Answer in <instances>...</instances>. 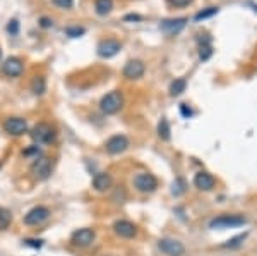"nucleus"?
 Wrapping results in <instances>:
<instances>
[{"label":"nucleus","instance_id":"nucleus-37","mask_svg":"<svg viewBox=\"0 0 257 256\" xmlns=\"http://www.w3.org/2000/svg\"><path fill=\"white\" fill-rule=\"evenodd\" d=\"M108 256H111V254H108Z\"/></svg>","mask_w":257,"mask_h":256},{"label":"nucleus","instance_id":"nucleus-22","mask_svg":"<svg viewBox=\"0 0 257 256\" xmlns=\"http://www.w3.org/2000/svg\"><path fill=\"white\" fill-rule=\"evenodd\" d=\"M213 55V47H211V41L206 40L199 45V59L201 60H208L209 57Z\"/></svg>","mask_w":257,"mask_h":256},{"label":"nucleus","instance_id":"nucleus-21","mask_svg":"<svg viewBox=\"0 0 257 256\" xmlns=\"http://www.w3.org/2000/svg\"><path fill=\"white\" fill-rule=\"evenodd\" d=\"M172 129H170V124H168V121L167 119H161L160 121V124H158V136L163 141H168L170 138H172Z\"/></svg>","mask_w":257,"mask_h":256},{"label":"nucleus","instance_id":"nucleus-20","mask_svg":"<svg viewBox=\"0 0 257 256\" xmlns=\"http://www.w3.org/2000/svg\"><path fill=\"white\" fill-rule=\"evenodd\" d=\"M31 92L35 95H43L47 92V81L43 76H36L31 82Z\"/></svg>","mask_w":257,"mask_h":256},{"label":"nucleus","instance_id":"nucleus-7","mask_svg":"<svg viewBox=\"0 0 257 256\" xmlns=\"http://www.w3.org/2000/svg\"><path fill=\"white\" fill-rule=\"evenodd\" d=\"M94 237H96L94 230L84 227V229H77L76 232L70 236V242H72L74 246H77V247H88V246L93 244Z\"/></svg>","mask_w":257,"mask_h":256},{"label":"nucleus","instance_id":"nucleus-6","mask_svg":"<svg viewBox=\"0 0 257 256\" xmlns=\"http://www.w3.org/2000/svg\"><path fill=\"white\" fill-rule=\"evenodd\" d=\"M158 249L167 256H184L185 254V246L180 241L172 237H163L158 241Z\"/></svg>","mask_w":257,"mask_h":256},{"label":"nucleus","instance_id":"nucleus-29","mask_svg":"<svg viewBox=\"0 0 257 256\" xmlns=\"http://www.w3.org/2000/svg\"><path fill=\"white\" fill-rule=\"evenodd\" d=\"M24 244L30 246V247H35V249H40L41 246H43V239H24Z\"/></svg>","mask_w":257,"mask_h":256},{"label":"nucleus","instance_id":"nucleus-26","mask_svg":"<svg viewBox=\"0 0 257 256\" xmlns=\"http://www.w3.org/2000/svg\"><path fill=\"white\" fill-rule=\"evenodd\" d=\"M84 28H79V26H70L65 30V35L69 36V38H79V36L84 35Z\"/></svg>","mask_w":257,"mask_h":256},{"label":"nucleus","instance_id":"nucleus-34","mask_svg":"<svg viewBox=\"0 0 257 256\" xmlns=\"http://www.w3.org/2000/svg\"><path fill=\"white\" fill-rule=\"evenodd\" d=\"M40 24H41V28H52V19H48V18H41L40 19Z\"/></svg>","mask_w":257,"mask_h":256},{"label":"nucleus","instance_id":"nucleus-33","mask_svg":"<svg viewBox=\"0 0 257 256\" xmlns=\"http://www.w3.org/2000/svg\"><path fill=\"white\" fill-rule=\"evenodd\" d=\"M180 112H182V115H184V117L185 119H189V117H192V109H190V107L189 105H185V103H184V105H180Z\"/></svg>","mask_w":257,"mask_h":256},{"label":"nucleus","instance_id":"nucleus-27","mask_svg":"<svg viewBox=\"0 0 257 256\" xmlns=\"http://www.w3.org/2000/svg\"><path fill=\"white\" fill-rule=\"evenodd\" d=\"M23 155L24 156H33V158H40L41 156V150H40V146L38 144H33V146H30V148H26V150L23 151Z\"/></svg>","mask_w":257,"mask_h":256},{"label":"nucleus","instance_id":"nucleus-24","mask_svg":"<svg viewBox=\"0 0 257 256\" xmlns=\"http://www.w3.org/2000/svg\"><path fill=\"white\" fill-rule=\"evenodd\" d=\"M245 237H247V232L238 234V236H235L233 239H228L226 244H223V247H230V249H235V247L242 246V242L245 241Z\"/></svg>","mask_w":257,"mask_h":256},{"label":"nucleus","instance_id":"nucleus-17","mask_svg":"<svg viewBox=\"0 0 257 256\" xmlns=\"http://www.w3.org/2000/svg\"><path fill=\"white\" fill-rule=\"evenodd\" d=\"M93 188L96 189L98 193L108 191L111 188V176L106 174V172H98V174L93 177Z\"/></svg>","mask_w":257,"mask_h":256},{"label":"nucleus","instance_id":"nucleus-14","mask_svg":"<svg viewBox=\"0 0 257 256\" xmlns=\"http://www.w3.org/2000/svg\"><path fill=\"white\" fill-rule=\"evenodd\" d=\"M194 186H196L199 191H211V189H214V186H216V179H214L209 172L201 170L194 176Z\"/></svg>","mask_w":257,"mask_h":256},{"label":"nucleus","instance_id":"nucleus-31","mask_svg":"<svg viewBox=\"0 0 257 256\" xmlns=\"http://www.w3.org/2000/svg\"><path fill=\"white\" fill-rule=\"evenodd\" d=\"M7 31L11 33V35H18L19 33V23L16 19H12L9 24H7Z\"/></svg>","mask_w":257,"mask_h":256},{"label":"nucleus","instance_id":"nucleus-11","mask_svg":"<svg viewBox=\"0 0 257 256\" xmlns=\"http://www.w3.org/2000/svg\"><path fill=\"white\" fill-rule=\"evenodd\" d=\"M113 232L122 239H132L138 236V227L128 220H117L113 224Z\"/></svg>","mask_w":257,"mask_h":256},{"label":"nucleus","instance_id":"nucleus-23","mask_svg":"<svg viewBox=\"0 0 257 256\" xmlns=\"http://www.w3.org/2000/svg\"><path fill=\"white\" fill-rule=\"evenodd\" d=\"M185 189H187L185 181L182 179V177H177V179L173 181V184H172V195L173 196H182L185 193Z\"/></svg>","mask_w":257,"mask_h":256},{"label":"nucleus","instance_id":"nucleus-3","mask_svg":"<svg viewBox=\"0 0 257 256\" xmlns=\"http://www.w3.org/2000/svg\"><path fill=\"white\" fill-rule=\"evenodd\" d=\"M30 134H31V139L36 144H48V143L55 141V136H57L55 129H53V127L47 122L36 124V126L31 129Z\"/></svg>","mask_w":257,"mask_h":256},{"label":"nucleus","instance_id":"nucleus-19","mask_svg":"<svg viewBox=\"0 0 257 256\" xmlns=\"http://www.w3.org/2000/svg\"><path fill=\"white\" fill-rule=\"evenodd\" d=\"M94 9H96L99 16H106L113 9V0H96L94 2Z\"/></svg>","mask_w":257,"mask_h":256},{"label":"nucleus","instance_id":"nucleus-18","mask_svg":"<svg viewBox=\"0 0 257 256\" xmlns=\"http://www.w3.org/2000/svg\"><path fill=\"white\" fill-rule=\"evenodd\" d=\"M185 88H187V81L184 77H178V79H175L170 84V95L172 97H180L185 92Z\"/></svg>","mask_w":257,"mask_h":256},{"label":"nucleus","instance_id":"nucleus-16","mask_svg":"<svg viewBox=\"0 0 257 256\" xmlns=\"http://www.w3.org/2000/svg\"><path fill=\"white\" fill-rule=\"evenodd\" d=\"M144 71H146V67H144L143 60H128L123 67V76L127 79H139V77H143Z\"/></svg>","mask_w":257,"mask_h":256},{"label":"nucleus","instance_id":"nucleus-25","mask_svg":"<svg viewBox=\"0 0 257 256\" xmlns=\"http://www.w3.org/2000/svg\"><path fill=\"white\" fill-rule=\"evenodd\" d=\"M11 220H12L11 213L7 212L6 208H2V206H0V230L7 229V227L11 225Z\"/></svg>","mask_w":257,"mask_h":256},{"label":"nucleus","instance_id":"nucleus-15","mask_svg":"<svg viewBox=\"0 0 257 256\" xmlns=\"http://www.w3.org/2000/svg\"><path fill=\"white\" fill-rule=\"evenodd\" d=\"M23 71H24L23 60L18 59V57H9V59L2 64V72L9 77H18L23 74Z\"/></svg>","mask_w":257,"mask_h":256},{"label":"nucleus","instance_id":"nucleus-35","mask_svg":"<svg viewBox=\"0 0 257 256\" xmlns=\"http://www.w3.org/2000/svg\"><path fill=\"white\" fill-rule=\"evenodd\" d=\"M132 19L138 21V19H141V18H139V16H127V18H125V21H132Z\"/></svg>","mask_w":257,"mask_h":256},{"label":"nucleus","instance_id":"nucleus-9","mask_svg":"<svg viewBox=\"0 0 257 256\" xmlns=\"http://www.w3.org/2000/svg\"><path fill=\"white\" fill-rule=\"evenodd\" d=\"M105 148H106V151H108L110 155H120V153H123V151H125L127 148H128L127 136H123V134L111 136L108 141H106Z\"/></svg>","mask_w":257,"mask_h":256},{"label":"nucleus","instance_id":"nucleus-28","mask_svg":"<svg viewBox=\"0 0 257 256\" xmlns=\"http://www.w3.org/2000/svg\"><path fill=\"white\" fill-rule=\"evenodd\" d=\"M218 12V7H209L208 11H202V12H199V14L196 16V19L197 21H201V19H206V18H209V16H214Z\"/></svg>","mask_w":257,"mask_h":256},{"label":"nucleus","instance_id":"nucleus-32","mask_svg":"<svg viewBox=\"0 0 257 256\" xmlns=\"http://www.w3.org/2000/svg\"><path fill=\"white\" fill-rule=\"evenodd\" d=\"M168 4L173 7H185L189 4H192V0H168Z\"/></svg>","mask_w":257,"mask_h":256},{"label":"nucleus","instance_id":"nucleus-30","mask_svg":"<svg viewBox=\"0 0 257 256\" xmlns=\"http://www.w3.org/2000/svg\"><path fill=\"white\" fill-rule=\"evenodd\" d=\"M53 4L60 9H70L74 6V0H53Z\"/></svg>","mask_w":257,"mask_h":256},{"label":"nucleus","instance_id":"nucleus-2","mask_svg":"<svg viewBox=\"0 0 257 256\" xmlns=\"http://www.w3.org/2000/svg\"><path fill=\"white\" fill-rule=\"evenodd\" d=\"M122 107H123V95L120 93L118 90H113V92L106 93L105 97L101 98V102H99V109L106 115L117 114Z\"/></svg>","mask_w":257,"mask_h":256},{"label":"nucleus","instance_id":"nucleus-8","mask_svg":"<svg viewBox=\"0 0 257 256\" xmlns=\"http://www.w3.org/2000/svg\"><path fill=\"white\" fill-rule=\"evenodd\" d=\"M50 217V210L47 206H35L24 215V224L26 225H40Z\"/></svg>","mask_w":257,"mask_h":256},{"label":"nucleus","instance_id":"nucleus-5","mask_svg":"<svg viewBox=\"0 0 257 256\" xmlns=\"http://www.w3.org/2000/svg\"><path fill=\"white\" fill-rule=\"evenodd\" d=\"M52 170H53V162H52V158H48V156H40V158H36L31 165L33 176L40 181L48 179L50 174H52Z\"/></svg>","mask_w":257,"mask_h":256},{"label":"nucleus","instance_id":"nucleus-36","mask_svg":"<svg viewBox=\"0 0 257 256\" xmlns=\"http://www.w3.org/2000/svg\"><path fill=\"white\" fill-rule=\"evenodd\" d=\"M0 59H2V50H0Z\"/></svg>","mask_w":257,"mask_h":256},{"label":"nucleus","instance_id":"nucleus-1","mask_svg":"<svg viewBox=\"0 0 257 256\" xmlns=\"http://www.w3.org/2000/svg\"><path fill=\"white\" fill-rule=\"evenodd\" d=\"M247 224V218L243 215H237V213H223V215L214 217L209 222V229L213 230H225V229H237Z\"/></svg>","mask_w":257,"mask_h":256},{"label":"nucleus","instance_id":"nucleus-4","mask_svg":"<svg viewBox=\"0 0 257 256\" xmlns=\"http://www.w3.org/2000/svg\"><path fill=\"white\" fill-rule=\"evenodd\" d=\"M134 188L138 189L139 193H144V195H148V193H155L156 189H158V179H156L153 174H149V172H141L134 177Z\"/></svg>","mask_w":257,"mask_h":256},{"label":"nucleus","instance_id":"nucleus-12","mask_svg":"<svg viewBox=\"0 0 257 256\" xmlns=\"http://www.w3.org/2000/svg\"><path fill=\"white\" fill-rule=\"evenodd\" d=\"M122 45L118 43L117 40H103L98 43V55L103 57V59H110V57H115L120 52Z\"/></svg>","mask_w":257,"mask_h":256},{"label":"nucleus","instance_id":"nucleus-10","mask_svg":"<svg viewBox=\"0 0 257 256\" xmlns=\"http://www.w3.org/2000/svg\"><path fill=\"white\" fill-rule=\"evenodd\" d=\"M4 129L12 136H23L24 133H28V122L21 117H9L4 122Z\"/></svg>","mask_w":257,"mask_h":256},{"label":"nucleus","instance_id":"nucleus-13","mask_svg":"<svg viewBox=\"0 0 257 256\" xmlns=\"http://www.w3.org/2000/svg\"><path fill=\"white\" fill-rule=\"evenodd\" d=\"M187 24V19L185 18H180V19H167V21H161L160 24V30L168 36H173V35H178L182 30L185 28Z\"/></svg>","mask_w":257,"mask_h":256}]
</instances>
